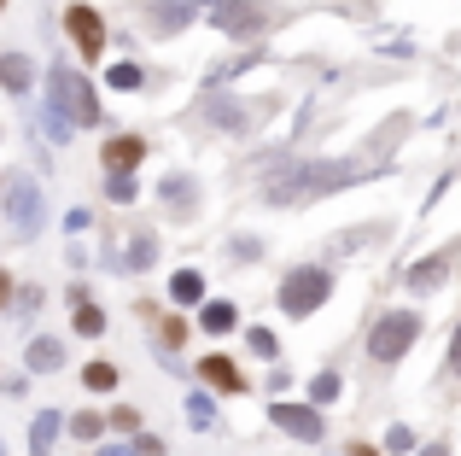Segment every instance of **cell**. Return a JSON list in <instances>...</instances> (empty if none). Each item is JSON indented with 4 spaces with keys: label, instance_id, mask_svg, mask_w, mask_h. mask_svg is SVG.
<instances>
[{
    "label": "cell",
    "instance_id": "cell-1",
    "mask_svg": "<svg viewBox=\"0 0 461 456\" xmlns=\"http://www.w3.org/2000/svg\"><path fill=\"white\" fill-rule=\"evenodd\" d=\"M345 182H357V164H304V170H286L281 182H269L263 199L269 205H298V199H321Z\"/></svg>",
    "mask_w": 461,
    "mask_h": 456
},
{
    "label": "cell",
    "instance_id": "cell-2",
    "mask_svg": "<svg viewBox=\"0 0 461 456\" xmlns=\"http://www.w3.org/2000/svg\"><path fill=\"white\" fill-rule=\"evenodd\" d=\"M415 340H420V316L415 310H385V316L374 322V333H368V357L374 363H397V357H409Z\"/></svg>",
    "mask_w": 461,
    "mask_h": 456
},
{
    "label": "cell",
    "instance_id": "cell-3",
    "mask_svg": "<svg viewBox=\"0 0 461 456\" xmlns=\"http://www.w3.org/2000/svg\"><path fill=\"white\" fill-rule=\"evenodd\" d=\"M327 293H333V275L315 269V263H304V269H293L281 281V310H286V316H310L315 305H327Z\"/></svg>",
    "mask_w": 461,
    "mask_h": 456
},
{
    "label": "cell",
    "instance_id": "cell-4",
    "mask_svg": "<svg viewBox=\"0 0 461 456\" xmlns=\"http://www.w3.org/2000/svg\"><path fill=\"white\" fill-rule=\"evenodd\" d=\"M53 112L65 117V123H82V129L100 123V100H94V88L82 77H70L65 65L53 70Z\"/></svg>",
    "mask_w": 461,
    "mask_h": 456
},
{
    "label": "cell",
    "instance_id": "cell-5",
    "mask_svg": "<svg viewBox=\"0 0 461 456\" xmlns=\"http://www.w3.org/2000/svg\"><path fill=\"white\" fill-rule=\"evenodd\" d=\"M275 23H281V12L269 0H228V6H216V30H228V35H258V30H275Z\"/></svg>",
    "mask_w": 461,
    "mask_h": 456
},
{
    "label": "cell",
    "instance_id": "cell-6",
    "mask_svg": "<svg viewBox=\"0 0 461 456\" xmlns=\"http://www.w3.org/2000/svg\"><path fill=\"white\" fill-rule=\"evenodd\" d=\"M65 30H70V41L82 47V59H100L105 23H100V12H94V6H70V12H65Z\"/></svg>",
    "mask_w": 461,
    "mask_h": 456
},
{
    "label": "cell",
    "instance_id": "cell-7",
    "mask_svg": "<svg viewBox=\"0 0 461 456\" xmlns=\"http://www.w3.org/2000/svg\"><path fill=\"white\" fill-rule=\"evenodd\" d=\"M269 422H275V427H286L293 439H304V445H321V433H327L321 415L304 410V404H269Z\"/></svg>",
    "mask_w": 461,
    "mask_h": 456
},
{
    "label": "cell",
    "instance_id": "cell-8",
    "mask_svg": "<svg viewBox=\"0 0 461 456\" xmlns=\"http://www.w3.org/2000/svg\"><path fill=\"white\" fill-rule=\"evenodd\" d=\"M6 217L18 234H30V228H41V187L35 182H12V194H6Z\"/></svg>",
    "mask_w": 461,
    "mask_h": 456
},
{
    "label": "cell",
    "instance_id": "cell-9",
    "mask_svg": "<svg viewBox=\"0 0 461 456\" xmlns=\"http://www.w3.org/2000/svg\"><path fill=\"white\" fill-rule=\"evenodd\" d=\"M140 159H147V141H140V135H117V141H105V170H135Z\"/></svg>",
    "mask_w": 461,
    "mask_h": 456
},
{
    "label": "cell",
    "instance_id": "cell-10",
    "mask_svg": "<svg viewBox=\"0 0 461 456\" xmlns=\"http://www.w3.org/2000/svg\"><path fill=\"white\" fill-rule=\"evenodd\" d=\"M450 263H456V251H438V258H427L420 269H409V275H403L409 293H432V287H438L444 275H450Z\"/></svg>",
    "mask_w": 461,
    "mask_h": 456
},
{
    "label": "cell",
    "instance_id": "cell-11",
    "mask_svg": "<svg viewBox=\"0 0 461 456\" xmlns=\"http://www.w3.org/2000/svg\"><path fill=\"white\" fill-rule=\"evenodd\" d=\"M187 18H193L187 0H152V30H158V35H176Z\"/></svg>",
    "mask_w": 461,
    "mask_h": 456
},
{
    "label": "cell",
    "instance_id": "cell-12",
    "mask_svg": "<svg viewBox=\"0 0 461 456\" xmlns=\"http://www.w3.org/2000/svg\"><path fill=\"white\" fill-rule=\"evenodd\" d=\"M164 205L181 211V217H193V205H199V187H193L187 176H169V182H164Z\"/></svg>",
    "mask_w": 461,
    "mask_h": 456
},
{
    "label": "cell",
    "instance_id": "cell-13",
    "mask_svg": "<svg viewBox=\"0 0 461 456\" xmlns=\"http://www.w3.org/2000/svg\"><path fill=\"white\" fill-rule=\"evenodd\" d=\"M204 380H211V387H222V392H240V387H246V375H240L228 357H204Z\"/></svg>",
    "mask_w": 461,
    "mask_h": 456
},
{
    "label": "cell",
    "instance_id": "cell-14",
    "mask_svg": "<svg viewBox=\"0 0 461 456\" xmlns=\"http://www.w3.org/2000/svg\"><path fill=\"white\" fill-rule=\"evenodd\" d=\"M59 363H65V345H59V340H35L30 345V369H35V375H53Z\"/></svg>",
    "mask_w": 461,
    "mask_h": 456
},
{
    "label": "cell",
    "instance_id": "cell-15",
    "mask_svg": "<svg viewBox=\"0 0 461 456\" xmlns=\"http://www.w3.org/2000/svg\"><path fill=\"white\" fill-rule=\"evenodd\" d=\"M152 263H158V234L140 228V234L129 240V269H152Z\"/></svg>",
    "mask_w": 461,
    "mask_h": 456
},
{
    "label": "cell",
    "instance_id": "cell-16",
    "mask_svg": "<svg viewBox=\"0 0 461 456\" xmlns=\"http://www.w3.org/2000/svg\"><path fill=\"white\" fill-rule=\"evenodd\" d=\"M53 439H59V415H53V410L35 415V427H30V456H47V451H53Z\"/></svg>",
    "mask_w": 461,
    "mask_h": 456
},
{
    "label": "cell",
    "instance_id": "cell-17",
    "mask_svg": "<svg viewBox=\"0 0 461 456\" xmlns=\"http://www.w3.org/2000/svg\"><path fill=\"white\" fill-rule=\"evenodd\" d=\"M169 298H176V305H199V298H204V281H199V269H181L176 281H169Z\"/></svg>",
    "mask_w": 461,
    "mask_h": 456
},
{
    "label": "cell",
    "instance_id": "cell-18",
    "mask_svg": "<svg viewBox=\"0 0 461 456\" xmlns=\"http://www.w3.org/2000/svg\"><path fill=\"white\" fill-rule=\"evenodd\" d=\"M70 305H77V310H70V316H77V333H105V316H100V310H94L82 293H70Z\"/></svg>",
    "mask_w": 461,
    "mask_h": 456
},
{
    "label": "cell",
    "instance_id": "cell-19",
    "mask_svg": "<svg viewBox=\"0 0 461 456\" xmlns=\"http://www.w3.org/2000/svg\"><path fill=\"white\" fill-rule=\"evenodd\" d=\"M105 82H112V88H123V94H135L140 82H147V70H140L135 59H123V65H112V77H105Z\"/></svg>",
    "mask_w": 461,
    "mask_h": 456
},
{
    "label": "cell",
    "instance_id": "cell-20",
    "mask_svg": "<svg viewBox=\"0 0 461 456\" xmlns=\"http://www.w3.org/2000/svg\"><path fill=\"white\" fill-rule=\"evenodd\" d=\"M204 328H211V333H228V328H240V316H234V305H204Z\"/></svg>",
    "mask_w": 461,
    "mask_h": 456
},
{
    "label": "cell",
    "instance_id": "cell-21",
    "mask_svg": "<svg viewBox=\"0 0 461 456\" xmlns=\"http://www.w3.org/2000/svg\"><path fill=\"white\" fill-rule=\"evenodd\" d=\"M105 194H112L117 205H129V199H135V170H112L105 176Z\"/></svg>",
    "mask_w": 461,
    "mask_h": 456
},
{
    "label": "cell",
    "instance_id": "cell-22",
    "mask_svg": "<svg viewBox=\"0 0 461 456\" xmlns=\"http://www.w3.org/2000/svg\"><path fill=\"white\" fill-rule=\"evenodd\" d=\"M211 123H216V129H246V112H240L234 100H216V105H211Z\"/></svg>",
    "mask_w": 461,
    "mask_h": 456
},
{
    "label": "cell",
    "instance_id": "cell-23",
    "mask_svg": "<svg viewBox=\"0 0 461 456\" xmlns=\"http://www.w3.org/2000/svg\"><path fill=\"white\" fill-rule=\"evenodd\" d=\"M0 82L6 88H30V65L23 59H0Z\"/></svg>",
    "mask_w": 461,
    "mask_h": 456
},
{
    "label": "cell",
    "instance_id": "cell-24",
    "mask_svg": "<svg viewBox=\"0 0 461 456\" xmlns=\"http://www.w3.org/2000/svg\"><path fill=\"white\" fill-rule=\"evenodd\" d=\"M82 380H88L94 392H112V387H117V369H112V363H88V375H82Z\"/></svg>",
    "mask_w": 461,
    "mask_h": 456
},
{
    "label": "cell",
    "instance_id": "cell-25",
    "mask_svg": "<svg viewBox=\"0 0 461 456\" xmlns=\"http://www.w3.org/2000/svg\"><path fill=\"white\" fill-rule=\"evenodd\" d=\"M339 398V375H315L310 380V404H333Z\"/></svg>",
    "mask_w": 461,
    "mask_h": 456
},
{
    "label": "cell",
    "instance_id": "cell-26",
    "mask_svg": "<svg viewBox=\"0 0 461 456\" xmlns=\"http://www.w3.org/2000/svg\"><path fill=\"white\" fill-rule=\"evenodd\" d=\"M251 351H258V357H275V351H281V340H275L269 328H251Z\"/></svg>",
    "mask_w": 461,
    "mask_h": 456
},
{
    "label": "cell",
    "instance_id": "cell-27",
    "mask_svg": "<svg viewBox=\"0 0 461 456\" xmlns=\"http://www.w3.org/2000/svg\"><path fill=\"white\" fill-rule=\"evenodd\" d=\"M100 433V415H77V439H94Z\"/></svg>",
    "mask_w": 461,
    "mask_h": 456
},
{
    "label": "cell",
    "instance_id": "cell-28",
    "mask_svg": "<svg viewBox=\"0 0 461 456\" xmlns=\"http://www.w3.org/2000/svg\"><path fill=\"white\" fill-rule=\"evenodd\" d=\"M392 451H415V433H409V427H392Z\"/></svg>",
    "mask_w": 461,
    "mask_h": 456
},
{
    "label": "cell",
    "instance_id": "cell-29",
    "mask_svg": "<svg viewBox=\"0 0 461 456\" xmlns=\"http://www.w3.org/2000/svg\"><path fill=\"white\" fill-rule=\"evenodd\" d=\"M135 456H164V445H158V439L147 433V439H140V445H135Z\"/></svg>",
    "mask_w": 461,
    "mask_h": 456
},
{
    "label": "cell",
    "instance_id": "cell-30",
    "mask_svg": "<svg viewBox=\"0 0 461 456\" xmlns=\"http://www.w3.org/2000/svg\"><path fill=\"white\" fill-rule=\"evenodd\" d=\"M450 369H461V328L450 333Z\"/></svg>",
    "mask_w": 461,
    "mask_h": 456
},
{
    "label": "cell",
    "instance_id": "cell-31",
    "mask_svg": "<svg viewBox=\"0 0 461 456\" xmlns=\"http://www.w3.org/2000/svg\"><path fill=\"white\" fill-rule=\"evenodd\" d=\"M6 293H12V275H6V269H0V305H6Z\"/></svg>",
    "mask_w": 461,
    "mask_h": 456
},
{
    "label": "cell",
    "instance_id": "cell-32",
    "mask_svg": "<svg viewBox=\"0 0 461 456\" xmlns=\"http://www.w3.org/2000/svg\"><path fill=\"white\" fill-rule=\"evenodd\" d=\"M427 456H450V451H444V445H432V451H427Z\"/></svg>",
    "mask_w": 461,
    "mask_h": 456
},
{
    "label": "cell",
    "instance_id": "cell-33",
    "mask_svg": "<svg viewBox=\"0 0 461 456\" xmlns=\"http://www.w3.org/2000/svg\"><path fill=\"white\" fill-rule=\"evenodd\" d=\"M0 6H6V0H0Z\"/></svg>",
    "mask_w": 461,
    "mask_h": 456
}]
</instances>
